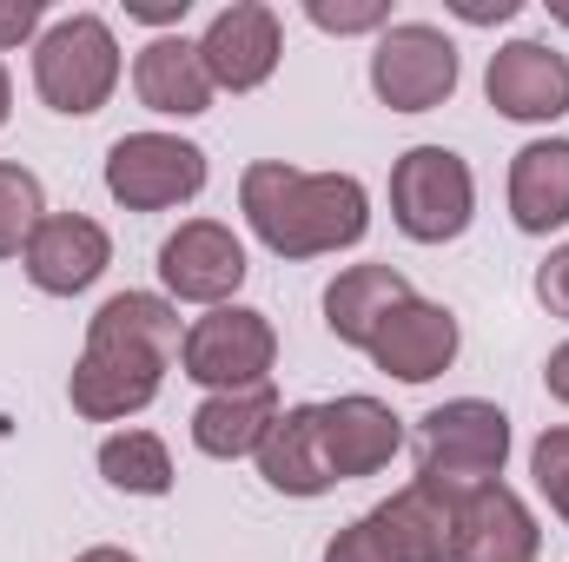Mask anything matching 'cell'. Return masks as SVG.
I'll return each instance as SVG.
<instances>
[{
    "instance_id": "33",
    "label": "cell",
    "mask_w": 569,
    "mask_h": 562,
    "mask_svg": "<svg viewBox=\"0 0 569 562\" xmlns=\"http://www.w3.org/2000/svg\"><path fill=\"white\" fill-rule=\"evenodd\" d=\"M7 107H13V93H7V67H0V127H7Z\"/></svg>"
},
{
    "instance_id": "31",
    "label": "cell",
    "mask_w": 569,
    "mask_h": 562,
    "mask_svg": "<svg viewBox=\"0 0 569 562\" xmlns=\"http://www.w3.org/2000/svg\"><path fill=\"white\" fill-rule=\"evenodd\" d=\"M186 13V0H166V7H133V20H152V27H166V20H179Z\"/></svg>"
},
{
    "instance_id": "21",
    "label": "cell",
    "mask_w": 569,
    "mask_h": 562,
    "mask_svg": "<svg viewBox=\"0 0 569 562\" xmlns=\"http://www.w3.org/2000/svg\"><path fill=\"white\" fill-rule=\"evenodd\" d=\"M279 423V398L272 384H252V391H212L199 411H192V443L206 456H252L266 443V430Z\"/></svg>"
},
{
    "instance_id": "16",
    "label": "cell",
    "mask_w": 569,
    "mask_h": 562,
    "mask_svg": "<svg viewBox=\"0 0 569 562\" xmlns=\"http://www.w3.org/2000/svg\"><path fill=\"white\" fill-rule=\"evenodd\" d=\"M457 562H537V523L503 483L463 490V550Z\"/></svg>"
},
{
    "instance_id": "5",
    "label": "cell",
    "mask_w": 569,
    "mask_h": 562,
    "mask_svg": "<svg viewBox=\"0 0 569 562\" xmlns=\"http://www.w3.org/2000/svg\"><path fill=\"white\" fill-rule=\"evenodd\" d=\"M470 205H477V185H470V165L450 145H411L391 165V212L418 245L457 239L470 225Z\"/></svg>"
},
{
    "instance_id": "17",
    "label": "cell",
    "mask_w": 569,
    "mask_h": 562,
    "mask_svg": "<svg viewBox=\"0 0 569 562\" xmlns=\"http://www.w3.org/2000/svg\"><path fill=\"white\" fill-rule=\"evenodd\" d=\"M133 87H140V100L152 113H172V120H192V113H206L212 107V73H206V60H199V47L192 40H152L140 53V67H133Z\"/></svg>"
},
{
    "instance_id": "6",
    "label": "cell",
    "mask_w": 569,
    "mask_h": 562,
    "mask_svg": "<svg viewBox=\"0 0 569 562\" xmlns=\"http://www.w3.org/2000/svg\"><path fill=\"white\" fill-rule=\"evenodd\" d=\"M272 358H279V338H272L266 311H246V304L206 311V318L186 331V344H179L186 378H199V384H212V391H252V384H266Z\"/></svg>"
},
{
    "instance_id": "8",
    "label": "cell",
    "mask_w": 569,
    "mask_h": 562,
    "mask_svg": "<svg viewBox=\"0 0 569 562\" xmlns=\"http://www.w3.org/2000/svg\"><path fill=\"white\" fill-rule=\"evenodd\" d=\"M371 87H378V100L391 113H430L457 87V47L437 27H425V20L385 27V40L371 53Z\"/></svg>"
},
{
    "instance_id": "10",
    "label": "cell",
    "mask_w": 569,
    "mask_h": 562,
    "mask_svg": "<svg viewBox=\"0 0 569 562\" xmlns=\"http://www.w3.org/2000/svg\"><path fill=\"white\" fill-rule=\"evenodd\" d=\"M483 93L503 120H563L569 113V60L543 40H510L490 53Z\"/></svg>"
},
{
    "instance_id": "19",
    "label": "cell",
    "mask_w": 569,
    "mask_h": 562,
    "mask_svg": "<svg viewBox=\"0 0 569 562\" xmlns=\"http://www.w3.org/2000/svg\"><path fill=\"white\" fill-rule=\"evenodd\" d=\"M252 456H259V476L284 496H325L331 490V470H325V450H318V404L284 411Z\"/></svg>"
},
{
    "instance_id": "1",
    "label": "cell",
    "mask_w": 569,
    "mask_h": 562,
    "mask_svg": "<svg viewBox=\"0 0 569 562\" xmlns=\"http://www.w3.org/2000/svg\"><path fill=\"white\" fill-rule=\"evenodd\" d=\"M179 311L152 291H120L87 324V358L73 364V411L93 423L133 418L159 398L166 364L179 358Z\"/></svg>"
},
{
    "instance_id": "24",
    "label": "cell",
    "mask_w": 569,
    "mask_h": 562,
    "mask_svg": "<svg viewBox=\"0 0 569 562\" xmlns=\"http://www.w3.org/2000/svg\"><path fill=\"white\" fill-rule=\"evenodd\" d=\"M530 470H537V490L550 496V510L569 523V430H543V436H537Z\"/></svg>"
},
{
    "instance_id": "26",
    "label": "cell",
    "mask_w": 569,
    "mask_h": 562,
    "mask_svg": "<svg viewBox=\"0 0 569 562\" xmlns=\"http://www.w3.org/2000/svg\"><path fill=\"white\" fill-rule=\"evenodd\" d=\"M325 562H398V556H391V543L378 536V523H371V516H358L351 530H338V536H331Z\"/></svg>"
},
{
    "instance_id": "22",
    "label": "cell",
    "mask_w": 569,
    "mask_h": 562,
    "mask_svg": "<svg viewBox=\"0 0 569 562\" xmlns=\"http://www.w3.org/2000/svg\"><path fill=\"white\" fill-rule=\"evenodd\" d=\"M100 476L127 496H166L172 490V456L152 430H120L100 443Z\"/></svg>"
},
{
    "instance_id": "20",
    "label": "cell",
    "mask_w": 569,
    "mask_h": 562,
    "mask_svg": "<svg viewBox=\"0 0 569 562\" xmlns=\"http://www.w3.org/2000/svg\"><path fill=\"white\" fill-rule=\"evenodd\" d=\"M510 219L523 232L569 225V140H537L510 165Z\"/></svg>"
},
{
    "instance_id": "25",
    "label": "cell",
    "mask_w": 569,
    "mask_h": 562,
    "mask_svg": "<svg viewBox=\"0 0 569 562\" xmlns=\"http://www.w3.org/2000/svg\"><path fill=\"white\" fill-rule=\"evenodd\" d=\"M325 33H371V27H385L391 20V7L385 0H311L305 7Z\"/></svg>"
},
{
    "instance_id": "12",
    "label": "cell",
    "mask_w": 569,
    "mask_h": 562,
    "mask_svg": "<svg viewBox=\"0 0 569 562\" xmlns=\"http://www.w3.org/2000/svg\"><path fill=\"white\" fill-rule=\"evenodd\" d=\"M159 279L172 298H192V304H226L239 284H246V245L212 225V219H192L179 225L166 245H159Z\"/></svg>"
},
{
    "instance_id": "2",
    "label": "cell",
    "mask_w": 569,
    "mask_h": 562,
    "mask_svg": "<svg viewBox=\"0 0 569 562\" xmlns=\"http://www.w3.org/2000/svg\"><path fill=\"white\" fill-rule=\"evenodd\" d=\"M239 205L279 259H325L338 245H358L365 225H371L365 185L351 172H298V165H279V159L246 165Z\"/></svg>"
},
{
    "instance_id": "4",
    "label": "cell",
    "mask_w": 569,
    "mask_h": 562,
    "mask_svg": "<svg viewBox=\"0 0 569 562\" xmlns=\"http://www.w3.org/2000/svg\"><path fill=\"white\" fill-rule=\"evenodd\" d=\"M510 456V418L483 398H457V404H437L418 423V476L425 483H450V490H470V483H497Z\"/></svg>"
},
{
    "instance_id": "11",
    "label": "cell",
    "mask_w": 569,
    "mask_h": 562,
    "mask_svg": "<svg viewBox=\"0 0 569 562\" xmlns=\"http://www.w3.org/2000/svg\"><path fill=\"white\" fill-rule=\"evenodd\" d=\"M199 60L212 73V87H226V93L266 87L272 67H279V13L259 7V0H239V7L212 13V27L199 40Z\"/></svg>"
},
{
    "instance_id": "18",
    "label": "cell",
    "mask_w": 569,
    "mask_h": 562,
    "mask_svg": "<svg viewBox=\"0 0 569 562\" xmlns=\"http://www.w3.org/2000/svg\"><path fill=\"white\" fill-rule=\"evenodd\" d=\"M405 298H411V284H405L398 265H351V272H338L331 291H325V324H331V338H345V344H371L378 324H385Z\"/></svg>"
},
{
    "instance_id": "23",
    "label": "cell",
    "mask_w": 569,
    "mask_h": 562,
    "mask_svg": "<svg viewBox=\"0 0 569 562\" xmlns=\"http://www.w3.org/2000/svg\"><path fill=\"white\" fill-rule=\"evenodd\" d=\"M47 205H40V179L27 165H7L0 159V259H20L27 239L40 232Z\"/></svg>"
},
{
    "instance_id": "15",
    "label": "cell",
    "mask_w": 569,
    "mask_h": 562,
    "mask_svg": "<svg viewBox=\"0 0 569 562\" xmlns=\"http://www.w3.org/2000/svg\"><path fill=\"white\" fill-rule=\"evenodd\" d=\"M20 259H27V279L40 284V291L73 298V291H87V284L107 272L113 245H107V232H100L93 219H80V212H47Z\"/></svg>"
},
{
    "instance_id": "9",
    "label": "cell",
    "mask_w": 569,
    "mask_h": 562,
    "mask_svg": "<svg viewBox=\"0 0 569 562\" xmlns=\"http://www.w3.org/2000/svg\"><path fill=\"white\" fill-rule=\"evenodd\" d=\"M371 523H378V536L391 543L398 562H457V550H463V490L418 476L411 490L378 503Z\"/></svg>"
},
{
    "instance_id": "3",
    "label": "cell",
    "mask_w": 569,
    "mask_h": 562,
    "mask_svg": "<svg viewBox=\"0 0 569 562\" xmlns=\"http://www.w3.org/2000/svg\"><path fill=\"white\" fill-rule=\"evenodd\" d=\"M33 87L53 113H100L120 87V40L100 13H67L33 47Z\"/></svg>"
},
{
    "instance_id": "32",
    "label": "cell",
    "mask_w": 569,
    "mask_h": 562,
    "mask_svg": "<svg viewBox=\"0 0 569 562\" xmlns=\"http://www.w3.org/2000/svg\"><path fill=\"white\" fill-rule=\"evenodd\" d=\"M80 562H140V556H127V550H87Z\"/></svg>"
},
{
    "instance_id": "30",
    "label": "cell",
    "mask_w": 569,
    "mask_h": 562,
    "mask_svg": "<svg viewBox=\"0 0 569 562\" xmlns=\"http://www.w3.org/2000/svg\"><path fill=\"white\" fill-rule=\"evenodd\" d=\"M543 384H550V398H563V404H569V344H563V351H550V364H543Z\"/></svg>"
},
{
    "instance_id": "28",
    "label": "cell",
    "mask_w": 569,
    "mask_h": 562,
    "mask_svg": "<svg viewBox=\"0 0 569 562\" xmlns=\"http://www.w3.org/2000/svg\"><path fill=\"white\" fill-rule=\"evenodd\" d=\"M40 27V0H0V47H20Z\"/></svg>"
},
{
    "instance_id": "7",
    "label": "cell",
    "mask_w": 569,
    "mask_h": 562,
    "mask_svg": "<svg viewBox=\"0 0 569 562\" xmlns=\"http://www.w3.org/2000/svg\"><path fill=\"white\" fill-rule=\"evenodd\" d=\"M199 185H206V152L192 140H172V133H127V140L107 152V192H113L127 212L186 205Z\"/></svg>"
},
{
    "instance_id": "29",
    "label": "cell",
    "mask_w": 569,
    "mask_h": 562,
    "mask_svg": "<svg viewBox=\"0 0 569 562\" xmlns=\"http://www.w3.org/2000/svg\"><path fill=\"white\" fill-rule=\"evenodd\" d=\"M510 13H517V0H457V20H477V27L483 20H510Z\"/></svg>"
},
{
    "instance_id": "13",
    "label": "cell",
    "mask_w": 569,
    "mask_h": 562,
    "mask_svg": "<svg viewBox=\"0 0 569 562\" xmlns=\"http://www.w3.org/2000/svg\"><path fill=\"white\" fill-rule=\"evenodd\" d=\"M365 351L378 358V371H391V378H405V384H430V378L450 371V358H457V318H450L443 304L405 298V304L378 324V338H371Z\"/></svg>"
},
{
    "instance_id": "34",
    "label": "cell",
    "mask_w": 569,
    "mask_h": 562,
    "mask_svg": "<svg viewBox=\"0 0 569 562\" xmlns=\"http://www.w3.org/2000/svg\"><path fill=\"white\" fill-rule=\"evenodd\" d=\"M557 20H563V27H569V7H557Z\"/></svg>"
},
{
    "instance_id": "14",
    "label": "cell",
    "mask_w": 569,
    "mask_h": 562,
    "mask_svg": "<svg viewBox=\"0 0 569 562\" xmlns=\"http://www.w3.org/2000/svg\"><path fill=\"white\" fill-rule=\"evenodd\" d=\"M405 443V423L391 418L378 398H338V404H318V450H325V470L331 483L338 476H371L398 456Z\"/></svg>"
},
{
    "instance_id": "27",
    "label": "cell",
    "mask_w": 569,
    "mask_h": 562,
    "mask_svg": "<svg viewBox=\"0 0 569 562\" xmlns=\"http://www.w3.org/2000/svg\"><path fill=\"white\" fill-rule=\"evenodd\" d=\"M537 298H543L550 318H569V245L543 259V272H537Z\"/></svg>"
}]
</instances>
